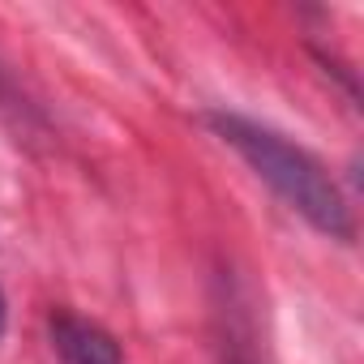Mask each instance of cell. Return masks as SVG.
Listing matches in <instances>:
<instances>
[{
	"mask_svg": "<svg viewBox=\"0 0 364 364\" xmlns=\"http://www.w3.org/2000/svg\"><path fill=\"white\" fill-rule=\"evenodd\" d=\"M206 124L210 133L232 146L257 180L266 185L309 223L317 228L321 236L338 240V245H351L355 240V215L338 189V180L330 176V167L300 141H291L287 133H279L274 124H262L253 116H240V112H206Z\"/></svg>",
	"mask_w": 364,
	"mask_h": 364,
	"instance_id": "cell-1",
	"label": "cell"
},
{
	"mask_svg": "<svg viewBox=\"0 0 364 364\" xmlns=\"http://www.w3.org/2000/svg\"><path fill=\"white\" fill-rule=\"evenodd\" d=\"M5 326H9V304H5V291H0V338H5Z\"/></svg>",
	"mask_w": 364,
	"mask_h": 364,
	"instance_id": "cell-3",
	"label": "cell"
},
{
	"mask_svg": "<svg viewBox=\"0 0 364 364\" xmlns=\"http://www.w3.org/2000/svg\"><path fill=\"white\" fill-rule=\"evenodd\" d=\"M48 334H52V351L60 364H124L120 343L99 321L73 309H56L48 317Z\"/></svg>",
	"mask_w": 364,
	"mask_h": 364,
	"instance_id": "cell-2",
	"label": "cell"
}]
</instances>
